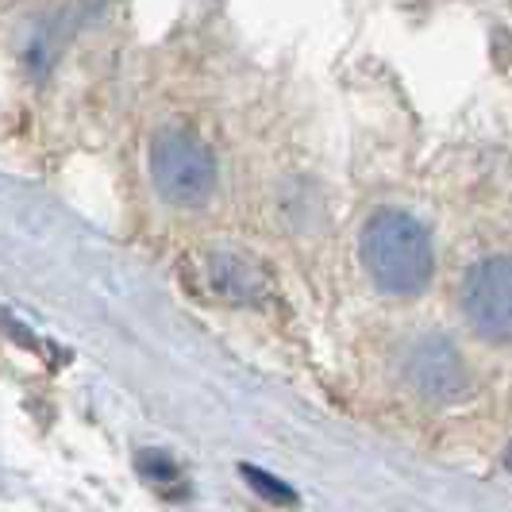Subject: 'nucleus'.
Masks as SVG:
<instances>
[{
  "mask_svg": "<svg viewBox=\"0 0 512 512\" xmlns=\"http://www.w3.org/2000/svg\"><path fill=\"white\" fill-rule=\"evenodd\" d=\"M151 181L170 205H201L216 185V158L197 135L166 128L151 139Z\"/></svg>",
  "mask_w": 512,
  "mask_h": 512,
  "instance_id": "obj_2",
  "label": "nucleus"
},
{
  "mask_svg": "<svg viewBox=\"0 0 512 512\" xmlns=\"http://www.w3.org/2000/svg\"><path fill=\"white\" fill-rule=\"evenodd\" d=\"M208 282L216 285V293H224V297L239 301V305H251V301H262V297H266V278H262V270L239 255L212 258V262H208Z\"/></svg>",
  "mask_w": 512,
  "mask_h": 512,
  "instance_id": "obj_5",
  "label": "nucleus"
},
{
  "mask_svg": "<svg viewBox=\"0 0 512 512\" xmlns=\"http://www.w3.org/2000/svg\"><path fill=\"white\" fill-rule=\"evenodd\" d=\"M359 255L366 278L389 297H416L428 289L436 274L432 235L416 216L401 208H378L366 220Z\"/></svg>",
  "mask_w": 512,
  "mask_h": 512,
  "instance_id": "obj_1",
  "label": "nucleus"
},
{
  "mask_svg": "<svg viewBox=\"0 0 512 512\" xmlns=\"http://www.w3.org/2000/svg\"><path fill=\"white\" fill-rule=\"evenodd\" d=\"M462 316L486 343H512V255L482 258L462 282Z\"/></svg>",
  "mask_w": 512,
  "mask_h": 512,
  "instance_id": "obj_3",
  "label": "nucleus"
},
{
  "mask_svg": "<svg viewBox=\"0 0 512 512\" xmlns=\"http://www.w3.org/2000/svg\"><path fill=\"white\" fill-rule=\"evenodd\" d=\"M243 478H247L262 497H270V501H282V505H293V501H297V493L285 486V482L270 478V474H262V470H255V466H243Z\"/></svg>",
  "mask_w": 512,
  "mask_h": 512,
  "instance_id": "obj_6",
  "label": "nucleus"
},
{
  "mask_svg": "<svg viewBox=\"0 0 512 512\" xmlns=\"http://www.w3.org/2000/svg\"><path fill=\"white\" fill-rule=\"evenodd\" d=\"M505 466L512 470V443H509V451H505Z\"/></svg>",
  "mask_w": 512,
  "mask_h": 512,
  "instance_id": "obj_7",
  "label": "nucleus"
},
{
  "mask_svg": "<svg viewBox=\"0 0 512 512\" xmlns=\"http://www.w3.org/2000/svg\"><path fill=\"white\" fill-rule=\"evenodd\" d=\"M405 374H409L412 389L436 405H451V401H462L470 393L466 362L455 351V343L443 335H420L412 343L409 355H405Z\"/></svg>",
  "mask_w": 512,
  "mask_h": 512,
  "instance_id": "obj_4",
  "label": "nucleus"
}]
</instances>
